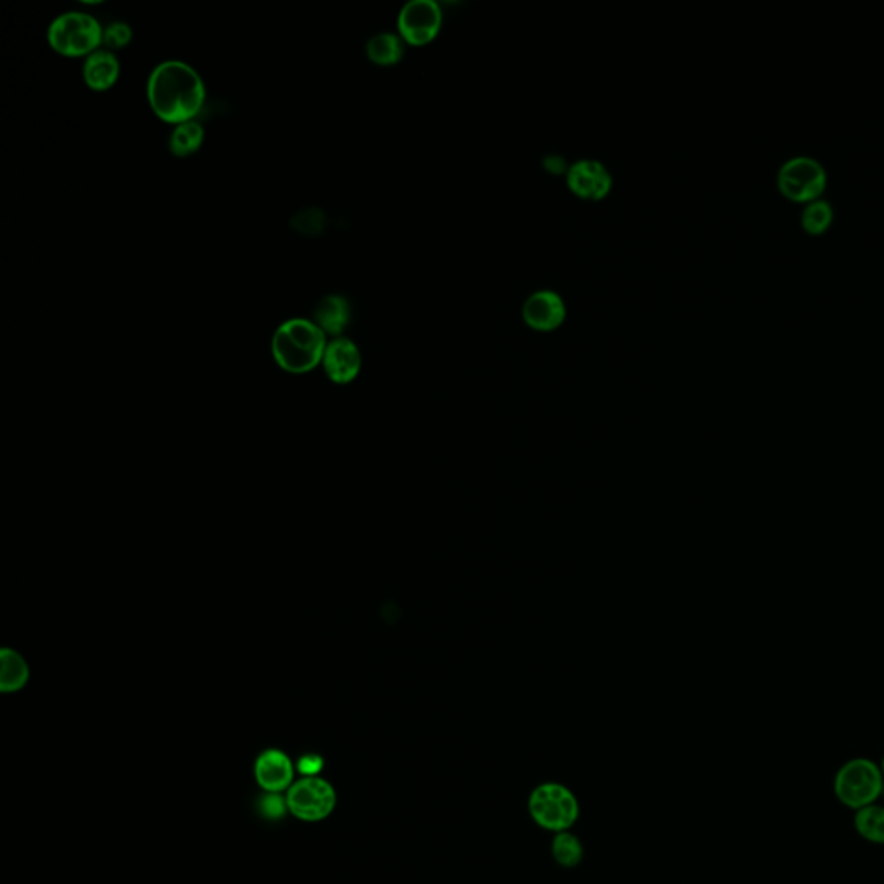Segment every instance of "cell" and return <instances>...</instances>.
<instances>
[{
  "label": "cell",
  "instance_id": "cell-6",
  "mask_svg": "<svg viewBox=\"0 0 884 884\" xmlns=\"http://www.w3.org/2000/svg\"><path fill=\"white\" fill-rule=\"evenodd\" d=\"M883 790V774L871 760L857 758L841 767L834 791L840 802L852 809H864L871 805Z\"/></svg>",
  "mask_w": 884,
  "mask_h": 884
},
{
  "label": "cell",
  "instance_id": "cell-25",
  "mask_svg": "<svg viewBox=\"0 0 884 884\" xmlns=\"http://www.w3.org/2000/svg\"><path fill=\"white\" fill-rule=\"evenodd\" d=\"M544 168L551 171V173H563L565 171V161L562 158H558V156H550V158H546V161H544Z\"/></svg>",
  "mask_w": 884,
  "mask_h": 884
},
{
  "label": "cell",
  "instance_id": "cell-15",
  "mask_svg": "<svg viewBox=\"0 0 884 884\" xmlns=\"http://www.w3.org/2000/svg\"><path fill=\"white\" fill-rule=\"evenodd\" d=\"M367 56L379 66L398 64L405 56V40L394 33H379L368 40Z\"/></svg>",
  "mask_w": 884,
  "mask_h": 884
},
{
  "label": "cell",
  "instance_id": "cell-11",
  "mask_svg": "<svg viewBox=\"0 0 884 884\" xmlns=\"http://www.w3.org/2000/svg\"><path fill=\"white\" fill-rule=\"evenodd\" d=\"M322 363L325 373L335 384H349L361 370L360 349L348 337H335L327 344Z\"/></svg>",
  "mask_w": 884,
  "mask_h": 884
},
{
  "label": "cell",
  "instance_id": "cell-8",
  "mask_svg": "<svg viewBox=\"0 0 884 884\" xmlns=\"http://www.w3.org/2000/svg\"><path fill=\"white\" fill-rule=\"evenodd\" d=\"M441 6L434 0H413L406 4L398 18L399 37L413 47L429 45L441 32Z\"/></svg>",
  "mask_w": 884,
  "mask_h": 884
},
{
  "label": "cell",
  "instance_id": "cell-16",
  "mask_svg": "<svg viewBox=\"0 0 884 884\" xmlns=\"http://www.w3.org/2000/svg\"><path fill=\"white\" fill-rule=\"evenodd\" d=\"M203 125L197 121H187L173 128L170 135V151L175 158H189L196 154L204 144Z\"/></svg>",
  "mask_w": 884,
  "mask_h": 884
},
{
  "label": "cell",
  "instance_id": "cell-21",
  "mask_svg": "<svg viewBox=\"0 0 884 884\" xmlns=\"http://www.w3.org/2000/svg\"><path fill=\"white\" fill-rule=\"evenodd\" d=\"M132 26L125 21H114L104 28L102 33V45L106 51H120L132 42Z\"/></svg>",
  "mask_w": 884,
  "mask_h": 884
},
{
  "label": "cell",
  "instance_id": "cell-26",
  "mask_svg": "<svg viewBox=\"0 0 884 884\" xmlns=\"http://www.w3.org/2000/svg\"><path fill=\"white\" fill-rule=\"evenodd\" d=\"M883 774H884V760H883Z\"/></svg>",
  "mask_w": 884,
  "mask_h": 884
},
{
  "label": "cell",
  "instance_id": "cell-23",
  "mask_svg": "<svg viewBox=\"0 0 884 884\" xmlns=\"http://www.w3.org/2000/svg\"><path fill=\"white\" fill-rule=\"evenodd\" d=\"M287 810H289L287 800L282 796V793H266L265 798L261 800V814L270 821L282 819Z\"/></svg>",
  "mask_w": 884,
  "mask_h": 884
},
{
  "label": "cell",
  "instance_id": "cell-1",
  "mask_svg": "<svg viewBox=\"0 0 884 884\" xmlns=\"http://www.w3.org/2000/svg\"><path fill=\"white\" fill-rule=\"evenodd\" d=\"M147 101L152 113L168 125L194 121L206 102L203 76L177 59L158 64L147 80Z\"/></svg>",
  "mask_w": 884,
  "mask_h": 884
},
{
  "label": "cell",
  "instance_id": "cell-20",
  "mask_svg": "<svg viewBox=\"0 0 884 884\" xmlns=\"http://www.w3.org/2000/svg\"><path fill=\"white\" fill-rule=\"evenodd\" d=\"M855 828L866 840L884 843V809L867 805L855 817Z\"/></svg>",
  "mask_w": 884,
  "mask_h": 884
},
{
  "label": "cell",
  "instance_id": "cell-10",
  "mask_svg": "<svg viewBox=\"0 0 884 884\" xmlns=\"http://www.w3.org/2000/svg\"><path fill=\"white\" fill-rule=\"evenodd\" d=\"M296 767L282 750L270 748L259 755L254 764L256 783L266 793H284L294 784Z\"/></svg>",
  "mask_w": 884,
  "mask_h": 884
},
{
  "label": "cell",
  "instance_id": "cell-12",
  "mask_svg": "<svg viewBox=\"0 0 884 884\" xmlns=\"http://www.w3.org/2000/svg\"><path fill=\"white\" fill-rule=\"evenodd\" d=\"M567 318V308L562 296L553 291L532 294L524 304V320L537 332H553Z\"/></svg>",
  "mask_w": 884,
  "mask_h": 884
},
{
  "label": "cell",
  "instance_id": "cell-17",
  "mask_svg": "<svg viewBox=\"0 0 884 884\" xmlns=\"http://www.w3.org/2000/svg\"><path fill=\"white\" fill-rule=\"evenodd\" d=\"M834 209L831 203L824 199H817L814 203L805 204L800 216V225H802L805 234L812 237H819L828 232L833 227Z\"/></svg>",
  "mask_w": 884,
  "mask_h": 884
},
{
  "label": "cell",
  "instance_id": "cell-4",
  "mask_svg": "<svg viewBox=\"0 0 884 884\" xmlns=\"http://www.w3.org/2000/svg\"><path fill=\"white\" fill-rule=\"evenodd\" d=\"M527 809L539 828L555 834L570 831L581 815L574 791L553 781L539 784L532 790Z\"/></svg>",
  "mask_w": 884,
  "mask_h": 884
},
{
  "label": "cell",
  "instance_id": "cell-13",
  "mask_svg": "<svg viewBox=\"0 0 884 884\" xmlns=\"http://www.w3.org/2000/svg\"><path fill=\"white\" fill-rule=\"evenodd\" d=\"M120 78V61L114 52L99 49L83 63V80L90 90L106 92L113 89Z\"/></svg>",
  "mask_w": 884,
  "mask_h": 884
},
{
  "label": "cell",
  "instance_id": "cell-7",
  "mask_svg": "<svg viewBox=\"0 0 884 884\" xmlns=\"http://www.w3.org/2000/svg\"><path fill=\"white\" fill-rule=\"evenodd\" d=\"M287 807L296 819L318 822L327 819L337 805L334 786L322 777H301L287 790Z\"/></svg>",
  "mask_w": 884,
  "mask_h": 884
},
{
  "label": "cell",
  "instance_id": "cell-9",
  "mask_svg": "<svg viewBox=\"0 0 884 884\" xmlns=\"http://www.w3.org/2000/svg\"><path fill=\"white\" fill-rule=\"evenodd\" d=\"M567 184L575 196L586 201H601L612 190V175L600 161L582 159L570 166Z\"/></svg>",
  "mask_w": 884,
  "mask_h": 884
},
{
  "label": "cell",
  "instance_id": "cell-22",
  "mask_svg": "<svg viewBox=\"0 0 884 884\" xmlns=\"http://www.w3.org/2000/svg\"><path fill=\"white\" fill-rule=\"evenodd\" d=\"M323 218L322 211H318V209H306V211H301L299 215L294 218V227L299 230V232H303V234H320L322 232L323 227Z\"/></svg>",
  "mask_w": 884,
  "mask_h": 884
},
{
  "label": "cell",
  "instance_id": "cell-2",
  "mask_svg": "<svg viewBox=\"0 0 884 884\" xmlns=\"http://www.w3.org/2000/svg\"><path fill=\"white\" fill-rule=\"evenodd\" d=\"M327 344V334L313 320L291 318L275 330L272 354L285 372L308 373L322 363Z\"/></svg>",
  "mask_w": 884,
  "mask_h": 884
},
{
  "label": "cell",
  "instance_id": "cell-24",
  "mask_svg": "<svg viewBox=\"0 0 884 884\" xmlns=\"http://www.w3.org/2000/svg\"><path fill=\"white\" fill-rule=\"evenodd\" d=\"M296 769L303 774V777L318 776L323 769V758L315 753H308L297 760Z\"/></svg>",
  "mask_w": 884,
  "mask_h": 884
},
{
  "label": "cell",
  "instance_id": "cell-5",
  "mask_svg": "<svg viewBox=\"0 0 884 884\" xmlns=\"http://www.w3.org/2000/svg\"><path fill=\"white\" fill-rule=\"evenodd\" d=\"M777 189L784 199L805 206L822 199L828 189V173L817 159L796 156L779 168Z\"/></svg>",
  "mask_w": 884,
  "mask_h": 884
},
{
  "label": "cell",
  "instance_id": "cell-19",
  "mask_svg": "<svg viewBox=\"0 0 884 884\" xmlns=\"http://www.w3.org/2000/svg\"><path fill=\"white\" fill-rule=\"evenodd\" d=\"M26 679H28V667L25 660L14 651H2V672H0L2 691H16L23 688Z\"/></svg>",
  "mask_w": 884,
  "mask_h": 884
},
{
  "label": "cell",
  "instance_id": "cell-14",
  "mask_svg": "<svg viewBox=\"0 0 884 884\" xmlns=\"http://www.w3.org/2000/svg\"><path fill=\"white\" fill-rule=\"evenodd\" d=\"M351 320V306L346 297L329 294L322 297L313 310V322L327 335L341 337Z\"/></svg>",
  "mask_w": 884,
  "mask_h": 884
},
{
  "label": "cell",
  "instance_id": "cell-18",
  "mask_svg": "<svg viewBox=\"0 0 884 884\" xmlns=\"http://www.w3.org/2000/svg\"><path fill=\"white\" fill-rule=\"evenodd\" d=\"M551 855L558 866L574 869L584 859L582 841L579 840V836H575L570 831L556 833L553 843H551Z\"/></svg>",
  "mask_w": 884,
  "mask_h": 884
},
{
  "label": "cell",
  "instance_id": "cell-3",
  "mask_svg": "<svg viewBox=\"0 0 884 884\" xmlns=\"http://www.w3.org/2000/svg\"><path fill=\"white\" fill-rule=\"evenodd\" d=\"M101 23L92 14L71 11L57 16L47 30L52 51L63 57H87L102 45Z\"/></svg>",
  "mask_w": 884,
  "mask_h": 884
}]
</instances>
